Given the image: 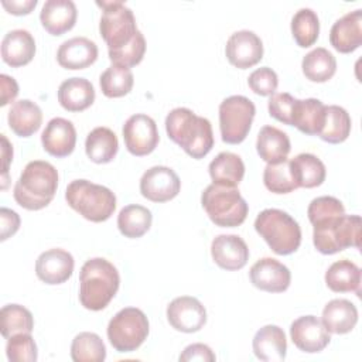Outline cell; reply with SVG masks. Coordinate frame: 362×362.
Listing matches in <instances>:
<instances>
[{"label":"cell","mask_w":362,"mask_h":362,"mask_svg":"<svg viewBox=\"0 0 362 362\" xmlns=\"http://www.w3.org/2000/svg\"><path fill=\"white\" fill-rule=\"evenodd\" d=\"M71 358L74 362H103L106 346L95 332H81L71 344Z\"/></svg>","instance_id":"f35d334b"},{"label":"cell","mask_w":362,"mask_h":362,"mask_svg":"<svg viewBox=\"0 0 362 362\" xmlns=\"http://www.w3.org/2000/svg\"><path fill=\"white\" fill-rule=\"evenodd\" d=\"M331 45L341 54L354 52L362 44V10L356 8L338 18L329 31Z\"/></svg>","instance_id":"ffe728a7"},{"label":"cell","mask_w":362,"mask_h":362,"mask_svg":"<svg viewBox=\"0 0 362 362\" xmlns=\"http://www.w3.org/2000/svg\"><path fill=\"white\" fill-rule=\"evenodd\" d=\"M180 189V177L173 168L165 165H154L140 178V192L151 202H167L175 198Z\"/></svg>","instance_id":"7c38bea8"},{"label":"cell","mask_w":362,"mask_h":362,"mask_svg":"<svg viewBox=\"0 0 362 362\" xmlns=\"http://www.w3.org/2000/svg\"><path fill=\"white\" fill-rule=\"evenodd\" d=\"M78 17L76 6L72 0H47L40 13V21L51 35H62L69 31Z\"/></svg>","instance_id":"7402d4cb"},{"label":"cell","mask_w":362,"mask_h":362,"mask_svg":"<svg viewBox=\"0 0 362 362\" xmlns=\"http://www.w3.org/2000/svg\"><path fill=\"white\" fill-rule=\"evenodd\" d=\"M134 83L133 72L130 68L112 64L99 78L102 93L106 98H122L127 95Z\"/></svg>","instance_id":"8d00e7d4"},{"label":"cell","mask_w":362,"mask_h":362,"mask_svg":"<svg viewBox=\"0 0 362 362\" xmlns=\"http://www.w3.org/2000/svg\"><path fill=\"white\" fill-rule=\"evenodd\" d=\"M6 355L10 362H35L38 351L31 334L10 337L6 345Z\"/></svg>","instance_id":"b9f144b4"},{"label":"cell","mask_w":362,"mask_h":362,"mask_svg":"<svg viewBox=\"0 0 362 362\" xmlns=\"http://www.w3.org/2000/svg\"><path fill=\"white\" fill-rule=\"evenodd\" d=\"M290 148V139L283 130L274 126H263L260 129L256 140V150L263 161L267 164L279 163L287 158Z\"/></svg>","instance_id":"83f0119b"},{"label":"cell","mask_w":362,"mask_h":362,"mask_svg":"<svg viewBox=\"0 0 362 362\" xmlns=\"http://www.w3.org/2000/svg\"><path fill=\"white\" fill-rule=\"evenodd\" d=\"M225 54L233 66L247 69L263 58V42L253 31L240 30L228 38Z\"/></svg>","instance_id":"5bb4252c"},{"label":"cell","mask_w":362,"mask_h":362,"mask_svg":"<svg viewBox=\"0 0 362 362\" xmlns=\"http://www.w3.org/2000/svg\"><path fill=\"white\" fill-rule=\"evenodd\" d=\"M95 100L93 85L85 78H68L58 88V102L68 112H82Z\"/></svg>","instance_id":"484cf974"},{"label":"cell","mask_w":362,"mask_h":362,"mask_svg":"<svg viewBox=\"0 0 362 362\" xmlns=\"http://www.w3.org/2000/svg\"><path fill=\"white\" fill-rule=\"evenodd\" d=\"M252 284L267 293H283L288 288L291 273L288 267L273 257L257 260L249 272Z\"/></svg>","instance_id":"2e32d148"},{"label":"cell","mask_w":362,"mask_h":362,"mask_svg":"<svg viewBox=\"0 0 362 362\" xmlns=\"http://www.w3.org/2000/svg\"><path fill=\"white\" fill-rule=\"evenodd\" d=\"M291 34L298 47H311L320 34V20L314 10L300 8L291 18Z\"/></svg>","instance_id":"ab89813d"},{"label":"cell","mask_w":362,"mask_h":362,"mask_svg":"<svg viewBox=\"0 0 362 362\" xmlns=\"http://www.w3.org/2000/svg\"><path fill=\"white\" fill-rule=\"evenodd\" d=\"M180 361H182V362H191V361L192 362L194 361L214 362L215 354L205 344H191L182 351V354L180 355Z\"/></svg>","instance_id":"c3c4849f"},{"label":"cell","mask_w":362,"mask_h":362,"mask_svg":"<svg viewBox=\"0 0 362 362\" xmlns=\"http://www.w3.org/2000/svg\"><path fill=\"white\" fill-rule=\"evenodd\" d=\"M165 132L189 157L204 158L214 147L211 122L188 107H175L165 117Z\"/></svg>","instance_id":"6da1fadb"},{"label":"cell","mask_w":362,"mask_h":362,"mask_svg":"<svg viewBox=\"0 0 362 362\" xmlns=\"http://www.w3.org/2000/svg\"><path fill=\"white\" fill-rule=\"evenodd\" d=\"M98 58V45L86 37L64 41L57 51V61L65 69H85Z\"/></svg>","instance_id":"44dd1931"},{"label":"cell","mask_w":362,"mask_h":362,"mask_svg":"<svg viewBox=\"0 0 362 362\" xmlns=\"http://www.w3.org/2000/svg\"><path fill=\"white\" fill-rule=\"evenodd\" d=\"M119 150V141L113 130L105 126L90 130L85 140V151L90 161L96 164L110 163Z\"/></svg>","instance_id":"f1b7e54d"},{"label":"cell","mask_w":362,"mask_h":362,"mask_svg":"<svg viewBox=\"0 0 362 362\" xmlns=\"http://www.w3.org/2000/svg\"><path fill=\"white\" fill-rule=\"evenodd\" d=\"M153 215L150 209L139 204H130L122 208L117 215V228L126 238L136 239L143 236L151 226Z\"/></svg>","instance_id":"e575fe53"},{"label":"cell","mask_w":362,"mask_h":362,"mask_svg":"<svg viewBox=\"0 0 362 362\" xmlns=\"http://www.w3.org/2000/svg\"><path fill=\"white\" fill-rule=\"evenodd\" d=\"M1 6L14 16H25L33 11V8L37 6V0H24V1H1Z\"/></svg>","instance_id":"f907efd6"},{"label":"cell","mask_w":362,"mask_h":362,"mask_svg":"<svg viewBox=\"0 0 362 362\" xmlns=\"http://www.w3.org/2000/svg\"><path fill=\"white\" fill-rule=\"evenodd\" d=\"M256 113L255 103L242 95H232L219 105V129L228 144L242 143L252 127Z\"/></svg>","instance_id":"30bf717a"},{"label":"cell","mask_w":362,"mask_h":362,"mask_svg":"<svg viewBox=\"0 0 362 362\" xmlns=\"http://www.w3.org/2000/svg\"><path fill=\"white\" fill-rule=\"evenodd\" d=\"M1 158H3V185L1 188H7V177H8V164L13 160V146L8 143L7 137L1 134Z\"/></svg>","instance_id":"816d5d0a"},{"label":"cell","mask_w":362,"mask_h":362,"mask_svg":"<svg viewBox=\"0 0 362 362\" xmlns=\"http://www.w3.org/2000/svg\"><path fill=\"white\" fill-rule=\"evenodd\" d=\"M201 204L209 219L221 228H235L242 225L249 212L247 202L236 187L214 182L204 189Z\"/></svg>","instance_id":"52a82bcc"},{"label":"cell","mask_w":362,"mask_h":362,"mask_svg":"<svg viewBox=\"0 0 362 362\" xmlns=\"http://www.w3.org/2000/svg\"><path fill=\"white\" fill-rule=\"evenodd\" d=\"M342 214H345V208L342 202L338 198L329 197V195L314 198L307 208V215L311 223L325 216L342 215Z\"/></svg>","instance_id":"bcb514c9"},{"label":"cell","mask_w":362,"mask_h":362,"mask_svg":"<svg viewBox=\"0 0 362 362\" xmlns=\"http://www.w3.org/2000/svg\"><path fill=\"white\" fill-rule=\"evenodd\" d=\"M301 68L308 81L322 83L335 75L337 59L327 48L317 47L303 58Z\"/></svg>","instance_id":"836d02e7"},{"label":"cell","mask_w":362,"mask_h":362,"mask_svg":"<svg viewBox=\"0 0 362 362\" xmlns=\"http://www.w3.org/2000/svg\"><path fill=\"white\" fill-rule=\"evenodd\" d=\"M144 52H146V40H144V35L141 34V31H139V34L134 37V40L132 42L122 47L120 49H116V51H112L107 54H109V59L113 64L130 68V66H136L141 62Z\"/></svg>","instance_id":"7bdbcfd3"},{"label":"cell","mask_w":362,"mask_h":362,"mask_svg":"<svg viewBox=\"0 0 362 362\" xmlns=\"http://www.w3.org/2000/svg\"><path fill=\"white\" fill-rule=\"evenodd\" d=\"M263 182L273 194H288L298 188L293 177L288 158L267 164L263 171Z\"/></svg>","instance_id":"60d3db41"},{"label":"cell","mask_w":362,"mask_h":362,"mask_svg":"<svg viewBox=\"0 0 362 362\" xmlns=\"http://www.w3.org/2000/svg\"><path fill=\"white\" fill-rule=\"evenodd\" d=\"M325 105L315 98L297 100L293 123L301 133L308 136H318L325 120Z\"/></svg>","instance_id":"1f68e13d"},{"label":"cell","mask_w":362,"mask_h":362,"mask_svg":"<svg viewBox=\"0 0 362 362\" xmlns=\"http://www.w3.org/2000/svg\"><path fill=\"white\" fill-rule=\"evenodd\" d=\"M0 85H1V100L0 105L6 106L7 103L13 102L18 95V85L13 76L6 74L0 75Z\"/></svg>","instance_id":"681fc988"},{"label":"cell","mask_w":362,"mask_h":362,"mask_svg":"<svg viewBox=\"0 0 362 362\" xmlns=\"http://www.w3.org/2000/svg\"><path fill=\"white\" fill-rule=\"evenodd\" d=\"M102 8L99 31L107 45V52L120 49L139 34L133 11L123 1H96Z\"/></svg>","instance_id":"ba28073f"},{"label":"cell","mask_w":362,"mask_h":362,"mask_svg":"<svg viewBox=\"0 0 362 362\" xmlns=\"http://www.w3.org/2000/svg\"><path fill=\"white\" fill-rule=\"evenodd\" d=\"M349 133H351L349 113L338 105L327 106L324 126L318 134L320 139L331 144H338L345 141Z\"/></svg>","instance_id":"d590c367"},{"label":"cell","mask_w":362,"mask_h":362,"mask_svg":"<svg viewBox=\"0 0 362 362\" xmlns=\"http://www.w3.org/2000/svg\"><path fill=\"white\" fill-rule=\"evenodd\" d=\"M214 262L225 270H239L249 260V247L238 235H218L211 243Z\"/></svg>","instance_id":"ac0fdd59"},{"label":"cell","mask_w":362,"mask_h":362,"mask_svg":"<svg viewBox=\"0 0 362 362\" xmlns=\"http://www.w3.org/2000/svg\"><path fill=\"white\" fill-rule=\"evenodd\" d=\"M119 284V272L109 260L89 259L79 273V301L86 310L100 311L116 296Z\"/></svg>","instance_id":"7a4b0ae2"},{"label":"cell","mask_w":362,"mask_h":362,"mask_svg":"<svg viewBox=\"0 0 362 362\" xmlns=\"http://www.w3.org/2000/svg\"><path fill=\"white\" fill-rule=\"evenodd\" d=\"M167 320L174 329L191 334L199 331L205 325L206 310L198 298L181 296L168 304Z\"/></svg>","instance_id":"4fadbf2b"},{"label":"cell","mask_w":362,"mask_h":362,"mask_svg":"<svg viewBox=\"0 0 362 362\" xmlns=\"http://www.w3.org/2000/svg\"><path fill=\"white\" fill-rule=\"evenodd\" d=\"M290 168L300 188L320 187L325 181L327 170L324 163L314 154L301 153L290 160Z\"/></svg>","instance_id":"4dcf8cb0"},{"label":"cell","mask_w":362,"mask_h":362,"mask_svg":"<svg viewBox=\"0 0 362 362\" xmlns=\"http://www.w3.org/2000/svg\"><path fill=\"white\" fill-rule=\"evenodd\" d=\"M7 122L10 129L17 136L30 137L41 127L42 112L35 102L30 99H21L11 105Z\"/></svg>","instance_id":"4316f807"},{"label":"cell","mask_w":362,"mask_h":362,"mask_svg":"<svg viewBox=\"0 0 362 362\" xmlns=\"http://www.w3.org/2000/svg\"><path fill=\"white\" fill-rule=\"evenodd\" d=\"M247 85L259 96H272L273 93H276L279 78L272 68L262 66L255 69L249 75Z\"/></svg>","instance_id":"f6af8a7d"},{"label":"cell","mask_w":362,"mask_h":362,"mask_svg":"<svg viewBox=\"0 0 362 362\" xmlns=\"http://www.w3.org/2000/svg\"><path fill=\"white\" fill-rule=\"evenodd\" d=\"M75 260L64 249H49L42 252L35 262V274L45 284H62L74 273Z\"/></svg>","instance_id":"e0dca14e"},{"label":"cell","mask_w":362,"mask_h":362,"mask_svg":"<svg viewBox=\"0 0 362 362\" xmlns=\"http://www.w3.org/2000/svg\"><path fill=\"white\" fill-rule=\"evenodd\" d=\"M325 284L335 293H356L361 296V269L351 260L334 262L325 272Z\"/></svg>","instance_id":"f546056e"},{"label":"cell","mask_w":362,"mask_h":362,"mask_svg":"<svg viewBox=\"0 0 362 362\" xmlns=\"http://www.w3.org/2000/svg\"><path fill=\"white\" fill-rule=\"evenodd\" d=\"M297 100L298 99H296L293 95H290L287 92L273 93L267 103L269 115L272 117H274L276 120H279L287 126H291Z\"/></svg>","instance_id":"ee69618b"},{"label":"cell","mask_w":362,"mask_h":362,"mask_svg":"<svg viewBox=\"0 0 362 362\" xmlns=\"http://www.w3.org/2000/svg\"><path fill=\"white\" fill-rule=\"evenodd\" d=\"M1 335L10 338L17 334H31L34 329V318L30 310L20 304H7L0 311Z\"/></svg>","instance_id":"74e56055"},{"label":"cell","mask_w":362,"mask_h":362,"mask_svg":"<svg viewBox=\"0 0 362 362\" xmlns=\"http://www.w3.org/2000/svg\"><path fill=\"white\" fill-rule=\"evenodd\" d=\"M41 143L44 150L57 158L69 156L76 144V130L72 122L64 117L51 119L42 134Z\"/></svg>","instance_id":"d6986e66"},{"label":"cell","mask_w":362,"mask_h":362,"mask_svg":"<svg viewBox=\"0 0 362 362\" xmlns=\"http://www.w3.org/2000/svg\"><path fill=\"white\" fill-rule=\"evenodd\" d=\"M313 242L322 255H334L346 247L361 246V216L331 215L313 222Z\"/></svg>","instance_id":"277c9868"},{"label":"cell","mask_w":362,"mask_h":362,"mask_svg":"<svg viewBox=\"0 0 362 362\" xmlns=\"http://www.w3.org/2000/svg\"><path fill=\"white\" fill-rule=\"evenodd\" d=\"M122 132L126 148L137 157L153 153L160 140L154 119L144 113L132 115L123 124Z\"/></svg>","instance_id":"8fae6325"},{"label":"cell","mask_w":362,"mask_h":362,"mask_svg":"<svg viewBox=\"0 0 362 362\" xmlns=\"http://www.w3.org/2000/svg\"><path fill=\"white\" fill-rule=\"evenodd\" d=\"M208 170L214 184L226 187H236L245 175L243 160L238 154L230 151L219 153L209 163Z\"/></svg>","instance_id":"d6a6232c"},{"label":"cell","mask_w":362,"mask_h":362,"mask_svg":"<svg viewBox=\"0 0 362 362\" xmlns=\"http://www.w3.org/2000/svg\"><path fill=\"white\" fill-rule=\"evenodd\" d=\"M255 229L276 255H291L300 247V225L291 215L281 209H263L256 216Z\"/></svg>","instance_id":"8992f818"},{"label":"cell","mask_w":362,"mask_h":362,"mask_svg":"<svg viewBox=\"0 0 362 362\" xmlns=\"http://www.w3.org/2000/svg\"><path fill=\"white\" fill-rule=\"evenodd\" d=\"M290 337L293 344L303 352H321L331 341L329 332L315 315H303L290 325Z\"/></svg>","instance_id":"9a60e30c"},{"label":"cell","mask_w":362,"mask_h":362,"mask_svg":"<svg viewBox=\"0 0 362 362\" xmlns=\"http://www.w3.org/2000/svg\"><path fill=\"white\" fill-rule=\"evenodd\" d=\"M253 352L264 362H281L286 358L287 341L284 331L277 325H264L253 337Z\"/></svg>","instance_id":"cb8c5ba5"},{"label":"cell","mask_w":362,"mask_h":362,"mask_svg":"<svg viewBox=\"0 0 362 362\" xmlns=\"http://www.w3.org/2000/svg\"><path fill=\"white\" fill-rule=\"evenodd\" d=\"M321 322L331 334H348L358 322V310L346 298H334L325 304Z\"/></svg>","instance_id":"d4e9b609"},{"label":"cell","mask_w":362,"mask_h":362,"mask_svg":"<svg viewBox=\"0 0 362 362\" xmlns=\"http://www.w3.org/2000/svg\"><path fill=\"white\" fill-rule=\"evenodd\" d=\"M107 339L117 352L136 351L148 335V320L136 307L122 308L107 324Z\"/></svg>","instance_id":"9c48e42d"},{"label":"cell","mask_w":362,"mask_h":362,"mask_svg":"<svg viewBox=\"0 0 362 362\" xmlns=\"http://www.w3.org/2000/svg\"><path fill=\"white\" fill-rule=\"evenodd\" d=\"M20 216L16 211L8 208L0 209V240H6L13 236L20 228Z\"/></svg>","instance_id":"7dc6e473"},{"label":"cell","mask_w":362,"mask_h":362,"mask_svg":"<svg viewBox=\"0 0 362 362\" xmlns=\"http://www.w3.org/2000/svg\"><path fill=\"white\" fill-rule=\"evenodd\" d=\"M35 40L30 31L17 28L8 31L1 41V58L11 68L24 66L34 58Z\"/></svg>","instance_id":"603a6c76"},{"label":"cell","mask_w":362,"mask_h":362,"mask_svg":"<svg viewBox=\"0 0 362 362\" xmlns=\"http://www.w3.org/2000/svg\"><path fill=\"white\" fill-rule=\"evenodd\" d=\"M57 188V168L48 161L34 160L24 167L14 185L13 195L20 206L28 211H38L54 199Z\"/></svg>","instance_id":"3957f363"},{"label":"cell","mask_w":362,"mask_h":362,"mask_svg":"<svg viewBox=\"0 0 362 362\" xmlns=\"http://www.w3.org/2000/svg\"><path fill=\"white\" fill-rule=\"evenodd\" d=\"M65 199L74 211L90 222H105L116 209V195L107 187L88 180L71 181Z\"/></svg>","instance_id":"5b68a950"}]
</instances>
